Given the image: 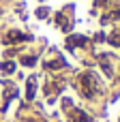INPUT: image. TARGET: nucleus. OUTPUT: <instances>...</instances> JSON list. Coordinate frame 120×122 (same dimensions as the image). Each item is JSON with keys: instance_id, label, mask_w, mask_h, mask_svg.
Segmentation results:
<instances>
[{"instance_id": "f257e3e1", "label": "nucleus", "mask_w": 120, "mask_h": 122, "mask_svg": "<svg viewBox=\"0 0 120 122\" xmlns=\"http://www.w3.org/2000/svg\"><path fill=\"white\" fill-rule=\"evenodd\" d=\"M34 84H37L34 79H30V81H28V99H32V97H34V90H37V86H34Z\"/></svg>"}, {"instance_id": "f03ea898", "label": "nucleus", "mask_w": 120, "mask_h": 122, "mask_svg": "<svg viewBox=\"0 0 120 122\" xmlns=\"http://www.w3.org/2000/svg\"><path fill=\"white\" fill-rule=\"evenodd\" d=\"M75 122H90V120H88V116H84L82 112H75Z\"/></svg>"}, {"instance_id": "7ed1b4c3", "label": "nucleus", "mask_w": 120, "mask_h": 122, "mask_svg": "<svg viewBox=\"0 0 120 122\" xmlns=\"http://www.w3.org/2000/svg\"><path fill=\"white\" fill-rule=\"evenodd\" d=\"M13 69H15L13 62H4V64H2V71H4V73H13Z\"/></svg>"}, {"instance_id": "20e7f679", "label": "nucleus", "mask_w": 120, "mask_h": 122, "mask_svg": "<svg viewBox=\"0 0 120 122\" xmlns=\"http://www.w3.org/2000/svg\"><path fill=\"white\" fill-rule=\"evenodd\" d=\"M21 62H24L26 66H30V64H34V58H32V56H26V58H21Z\"/></svg>"}]
</instances>
